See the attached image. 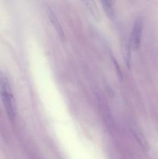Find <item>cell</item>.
I'll return each mask as SVG.
<instances>
[{
    "mask_svg": "<svg viewBox=\"0 0 158 159\" xmlns=\"http://www.w3.org/2000/svg\"><path fill=\"white\" fill-rule=\"evenodd\" d=\"M46 14H47L48 17H49L51 23H52L53 26H54L56 31H57V33L58 34L60 38L62 39L63 40H65L64 32L63 28H62L61 25H60L58 18L57 17L56 14L54 13V11L52 10V9H51L50 7H49L48 6H46Z\"/></svg>",
    "mask_w": 158,
    "mask_h": 159,
    "instance_id": "3",
    "label": "cell"
},
{
    "mask_svg": "<svg viewBox=\"0 0 158 159\" xmlns=\"http://www.w3.org/2000/svg\"><path fill=\"white\" fill-rule=\"evenodd\" d=\"M143 34V21L140 19H137L135 21L132 30L131 37H130V48L133 50L139 49L141 43Z\"/></svg>",
    "mask_w": 158,
    "mask_h": 159,
    "instance_id": "2",
    "label": "cell"
},
{
    "mask_svg": "<svg viewBox=\"0 0 158 159\" xmlns=\"http://www.w3.org/2000/svg\"><path fill=\"white\" fill-rule=\"evenodd\" d=\"M102 6L105 11V13L108 16V17L111 20H114L116 16L114 9V2L112 1H102Z\"/></svg>",
    "mask_w": 158,
    "mask_h": 159,
    "instance_id": "5",
    "label": "cell"
},
{
    "mask_svg": "<svg viewBox=\"0 0 158 159\" xmlns=\"http://www.w3.org/2000/svg\"><path fill=\"white\" fill-rule=\"evenodd\" d=\"M131 130L133 134V136L136 138V141H137L138 144L140 145V147L142 148L144 151H147V152L150 150V145H149L148 144V141H147L145 136H144L143 134L142 133V131L139 130V127H136L135 124H132Z\"/></svg>",
    "mask_w": 158,
    "mask_h": 159,
    "instance_id": "4",
    "label": "cell"
},
{
    "mask_svg": "<svg viewBox=\"0 0 158 159\" xmlns=\"http://www.w3.org/2000/svg\"><path fill=\"white\" fill-rule=\"evenodd\" d=\"M0 97L6 109V113L11 120L13 121L16 115L15 99L8 78L0 71Z\"/></svg>",
    "mask_w": 158,
    "mask_h": 159,
    "instance_id": "1",
    "label": "cell"
},
{
    "mask_svg": "<svg viewBox=\"0 0 158 159\" xmlns=\"http://www.w3.org/2000/svg\"><path fill=\"white\" fill-rule=\"evenodd\" d=\"M84 3H85V5L86 6V7L88 8V9L89 10L91 16H92L96 20H100V13H99V9H98L97 6H96L95 2L93 1H85L84 2Z\"/></svg>",
    "mask_w": 158,
    "mask_h": 159,
    "instance_id": "6",
    "label": "cell"
}]
</instances>
